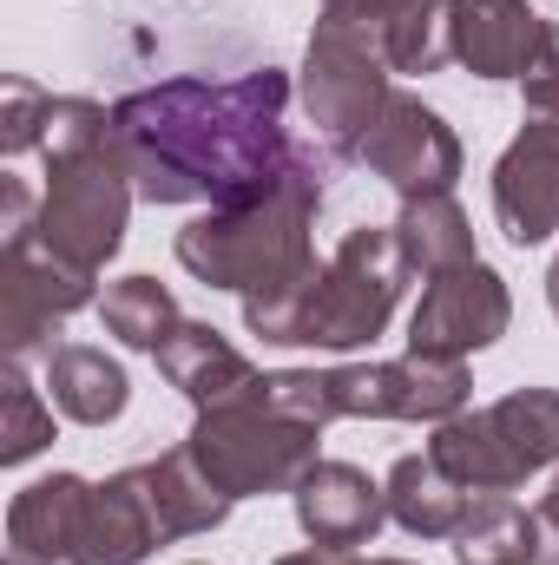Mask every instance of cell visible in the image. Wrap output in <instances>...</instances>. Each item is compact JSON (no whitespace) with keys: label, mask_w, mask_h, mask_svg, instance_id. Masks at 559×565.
Masks as SVG:
<instances>
[{"label":"cell","mask_w":559,"mask_h":565,"mask_svg":"<svg viewBox=\"0 0 559 565\" xmlns=\"http://www.w3.org/2000/svg\"><path fill=\"white\" fill-rule=\"evenodd\" d=\"M289 79L277 66H257L244 79H165L151 93H133L113 106V139L133 171V191L145 204H251L296 151L283 139Z\"/></svg>","instance_id":"cell-1"},{"label":"cell","mask_w":559,"mask_h":565,"mask_svg":"<svg viewBox=\"0 0 559 565\" xmlns=\"http://www.w3.org/2000/svg\"><path fill=\"white\" fill-rule=\"evenodd\" d=\"M316 204H323V171H316V158L296 151L283 184H271L264 198L224 204V211H204L198 224H184L178 264L211 289H244V296L283 289L316 270V257H309Z\"/></svg>","instance_id":"cell-2"},{"label":"cell","mask_w":559,"mask_h":565,"mask_svg":"<svg viewBox=\"0 0 559 565\" xmlns=\"http://www.w3.org/2000/svg\"><path fill=\"white\" fill-rule=\"evenodd\" d=\"M264 395L283 415L303 422H342V415H369V422H447L467 402V369L441 362V355H402V362H362V369H283L264 375Z\"/></svg>","instance_id":"cell-3"},{"label":"cell","mask_w":559,"mask_h":565,"mask_svg":"<svg viewBox=\"0 0 559 565\" xmlns=\"http://www.w3.org/2000/svg\"><path fill=\"white\" fill-rule=\"evenodd\" d=\"M184 454L231 500H244V493H296V480L316 467V422L283 415L277 402L257 388L244 402L204 408L191 440H184Z\"/></svg>","instance_id":"cell-4"},{"label":"cell","mask_w":559,"mask_h":565,"mask_svg":"<svg viewBox=\"0 0 559 565\" xmlns=\"http://www.w3.org/2000/svg\"><path fill=\"white\" fill-rule=\"evenodd\" d=\"M428 454L467 493H514L527 473L559 460V395L553 388H520L481 415H447L434 427Z\"/></svg>","instance_id":"cell-5"},{"label":"cell","mask_w":559,"mask_h":565,"mask_svg":"<svg viewBox=\"0 0 559 565\" xmlns=\"http://www.w3.org/2000/svg\"><path fill=\"white\" fill-rule=\"evenodd\" d=\"M126 204H133V171L119 158V139L93 145L80 158H53L46 198H40V250L99 277V264L126 237Z\"/></svg>","instance_id":"cell-6"},{"label":"cell","mask_w":559,"mask_h":565,"mask_svg":"<svg viewBox=\"0 0 559 565\" xmlns=\"http://www.w3.org/2000/svg\"><path fill=\"white\" fill-rule=\"evenodd\" d=\"M409 277L402 237L395 231H349L336 257L309 282V316H303V349H362L389 329L395 296Z\"/></svg>","instance_id":"cell-7"},{"label":"cell","mask_w":559,"mask_h":565,"mask_svg":"<svg viewBox=\"0 0 559 565\" xmlns=\"http://www.w3.org/2000/svg\"><path fill=\"white\" fill-rule=\"evenodd\" d=\"M303 106H309L316 132H323V145L336 158L362 151L376 113L389 106L382 33L376 26H349V20H316L309 60H303Z\"/></svg>","instance_id":"cell-8"},{"label":"cell","mask_w":559,"mask_h":565,"mask_svg":"<svg viewBox=\"0 0 559 565\" xmlns=\"http://www.w3.org/2000/svg\"><path fill=\"white\" fill-rule=\"evenodd\" d=\"M507 316H514L507 282L474 257L461 270L428 277V289H421V302H415V322H409V349L415 355H441V362H461V355L500 342Z\"/></svg>","instance_id":"cell-9"},{"label":"cell","mask_w":559,"mask_h":565,"mask_svg":"<svg viewBox=\"0 0 559 565\" xmlns=\"http://www.w3.org/2000/svg\"><path fill=\"white\" fill-rule=\"evenodd\" d=\"M362 158L376 178H389L402 198H441L461 178V145L441 126V113H428L409 93H389V106L376 113Z\"/></svg>","instance_id":"cell-10"},{"label":"cell","mask_w":559,"mask_h":565,"mask_svg":"<svg viewBox=\"0 0 559 565\" xmlns=\"http://www.w3.org/2000/svg\"><path fill=\"white\" fill-rule=\"evenodd\" d=\"M80 302H93V277L60 264V257H33V237L27 244H7L0 257V335H7V355L20 362L27 349H40Z\"/></svg>","instance_id":"cell-11"},{"label":"cell","mask_w":559,"mask_h":565,"mask_svg":"<svg viewBox=\"0 0 559 565\" xmlns=\"http://www.w3.org/2000/svg\"><path fill=\"white\" fill-rule=\"evenodd\" d=\"M93 487L80 473L33 480L7 513V565H86Z\"/></svg>","instance_id":"cell-12"},{"label":"cell","mask_w":559,"mask_h":565,"mask_svg":"<svg viewBox=\"0 0 559 565\" xmlns=\"http://www.w3.org/2000/svg\"><path fill=\"white\" fill-rule=\"evenodd\" d=\"M494 217L500 231L534 250L559 231V126H527L494 164Z\"/></svg>","instance_id":"cell-13"},{"label":"cell","mask_w":559,"mask_h":565,"mask_svg":"<svg viewBox=\"0 0 559 565\" xmlns=\"http://www.w3.org/2000/svg\"><path fill=\"white\" fill-rule=\"evenodd\" d=\"M382 513H389V493L349 460H316L296 480V520H303L309 546L356 553V546H369L382 533Z\"/></svg>","instance_id":"cell-14"},{"label":"cell","mask_w":559,"mask_h":565,"mask_svg":"<svg viewBox=\"0 0 559 565\" xmlns=\"http://www.w3.org/2000/svg\"><path fill=\"white\" fill-rule=\"evenodd\" d=\"M547 33L527 0H454V60L474 79H527Z\"/></svg>","instance_id":"cell-15"},{"label":"cell","mask_w":559,"mask_h":565,"mask_svg":"<svg viewBox=\"0 0 559 565\" xmlns=\"http://www.w3.org/2000/svg\"><path fill=\"white\" fill-rule=\"evenodd\" d=\"M158 369H165V382L204 415V408H224V402H244V395H257L264 388V375L211 329V322H178L171 335H165V349H158Z\"/></svg>","instance_id":"cell-16"},{"label":"cell","mask_w":559,"mask_h":565,"mask_svg":"<svg viewBox=\"0 0 559 565\" xmlns=\"http://www.w3.org/2000/svg\"><path fill=\"white\" fill-rule=\"evenodd\" d=\"M151 546H165L158 513L145 500L139 467L113 473L106 487H93V520H86V565H139Z\"/></svg>","instance_id":"cell-17"},{"label":"cell","mask_w":559,"mask_h":565,"mask_svg":"<svg viewBox=\"0 0 559 565\" xmlns=\"http://www.w3.org/2000/svg\"><path fill=\"white\" fill-rule=\"evenodd\" d=\"M46 402L80 427H106L119 422L126 408V369L106 355V349H86V342H66L46 355Z\"/></svg>","instance_id":"cell-18"},{"label":"cell","mask_w":559,"mask_h":565,"mask_svg":"<svg viewBox=\"0 0 559 565\" xmlns=\"http://www.w3.org/2000/svg\"><path fill=\"white\" fill-rule=\"evenodd\" d=\"M474 493L461 480L441 473L434 454H402L395 473H389V513L415 533V540H454V526L467 520Z\"/></svg>","instance_id":"cell-19"},{"label":"cell","mask_w":559,"mask_h":565,"mask_svg":"<svg viewBox=\"0 0 559 565\" xmlns=\"http://www.w3.org/2000/svg\"><path fill=\"white\" fill-rule=\"evenodd\" d=\"M461 565H534L540 559V513H527L507 493H474L467 520L454 526Z\"/></svg>","instance_id":"cell-20"},{"label":"cell","mask_w":559,"mask_h":565,"mask_svg":"<svg viewBox=\"0 0 559 565\" xmlns=\"http://www.w3.org/2000/svg\"><path fill=\"white\" fill-rule=\"evenodd\" d=\"M395 237H402L409 270H421V277H441V270L474 264V231H467V217H461V204L447 191L441 198H402Z\"/></svg>","instance_id":"cell-21"},{"label":"cell","mask_w":559,"mask_h":565,"mask_svg":"<svg viewBox=\"0 0 559 565\" xmlns=\"http://www.w3.org/2000/svg\"><path fill=\"white\" fill-rule=\"evenodd\" d=\"M389 73H441L454 60V0H402L382 26Z\"/></svg>","instance_id":"cell-22"},{"label":"cell","mask_w":559,"mask_h":565,"mask_svg":"<svg viewBox=\"0 0 559 565\" xmlns=\"http://www.w3.org/2000/svg\"><path fill=\"white\" fill-rule=\"evenodd\" d=\"M99 316H106V329L119 335V342H133V349H165V335L178 329V302H171V289L151 277H119L106 289V302H99Z\"/></svg>","instance_id":"cell-23"},{"label":"cell","mask_w":559,"mask_h":565,"mask_svg":"<svg viewBox=\"0 0 559 565\" xmlns=\"http://www.w3.org/2000/svg\"><path fill=\"white\" fill-rule=\"evenodd\" d=\"M46 440H53V402H40V395L27 388L20 362L7 355V369H0V460L13 467V460L40 454Z\"/></svg>","instance_id":"cell-24"},{"label":"cell","mask_w":559,"mask_h":565,"mask_svg":"<svg viewBox=\"0 0 559 565\" xmlns=\"http://www.w3.org/2000/svg\"><path fill=\"white\" fill-rule=\"evenodd\" d=\"M40 113H46V93L13 73V79H7V113H0V151H7V158H20V151L40 145Z\"/></svg>","instance_id":"cell-25"},{"label":"cell","mask_w":559,"mask_h":565,"mask_svg":"<svg viewBox=\"0 0 559 565\" xmlns=\"http://www.w3.org/2000/svg\"><path fill=\"white\" fill-rule=\"evenodd\" d=\"M527 126H559V26L527 66Z\"/></svg>","instance_id":"cell-26"},{"label":"cell","mask_w":559,"mask_h":565,"mask_svg":"<svg viewBox=\"0 0 559 565\" xmlns=\"http://www.w3.org/2000/svg\"><path fill=\"white\" fill-rule=\"evenodd\" d=\"M402 0H323V20H349V26H389V13H395Z\"/></svg>","instance_id":"cell-27"},{"label":"cell","mask_w":559,"mask_h":565,"mask_svg":"<svg viewBox=\"0 0 559 565\" xmlns=\"http://www.w3.org/2000/svg\"><path fill=\"white\" fill-rule=\"evenodd\" d=\"M277 565H402V559H349V553H329V546H309V553H289Z\"/></svg>","instance_id":"cell-28"},{"label":"cell","mask_w":559,"mask_h":565,"mask_svg":"<svg viewBox=\"0 0 559 565\" xmlns=\"http://www.w3.org/2000/svg\"><path fill=\"white\" fill-rule=\"evenodd\" d=\"M540 565H559V500L540 507Z\"/></svg>","instance_id":"cell-29"},{"label":"cell","mask_w":559,"mask_h":565,"mask_svg":"<svg viewBox=\"0 0 559 565\" xmlns=\"http://www.w3.org/2000/svg\"><path fill=\"white\" fill-rule=\"evenodd\" d=\"M547 296H553V316H559V264L547 270Z\"/></svg>","instance_id":"cell-30"},{"label":"cell","mask_w":559,"mask_h":565,"mask_svg":"<svg viewBox=\"0 0 559 565\" xmlns=\"http://www.w3.org/2000/svg\"><path fill=\"white\" fill-rule=\"evenodd\" d=\"M553 500H559V480H553Z\"/></svg>","instance_id":"cell-31"}]
</instances>
